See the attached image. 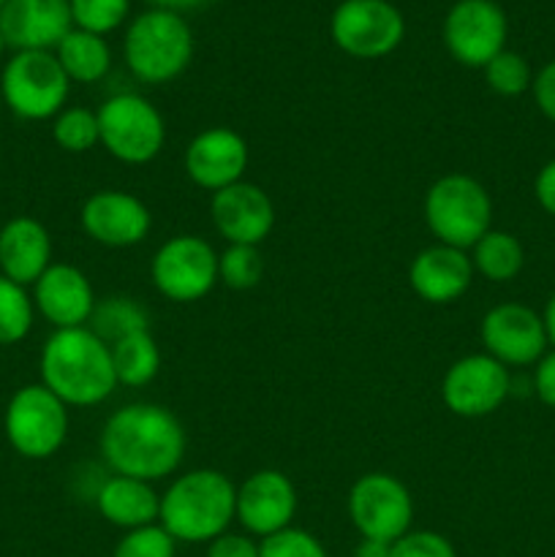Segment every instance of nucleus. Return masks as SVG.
Segmentation results:
<instances>
[{
	"instance_id": "f257e3e1",
	"label": "nucleus",
	"mask_w": 555,
	"mask_h": 557,
	"mask_svg": "<svg viewBox=\"0 0 555 557\" xmlns=\"http://www.w3.org/2000/svg\"><path fill=\"white\" fill-rule=\"evenodd\" d=\"M101 455L118 476L158 482L177 471L185 457V430L169 408L134 403L107 419Z\"/></svg>"
},
{
	"instance_id": "f03ea898",
	"label": "nucleus",
	"mask_w": 555,
	"mask_h": 557,
	"mask_svg": "<svg viewBox=\"0 0 555 557\" xmlns=\"http://www.w3.org/2000/svg\"><path fill=\"white\" fill-rule=\"evenodd\" d=\"M41 384L65 406H98L118 386L112 351L90 326L54 330L41 351Z\"/></svg>"
},
{
	"instance_id": "7ed1b4c3",
	"label": "nucleus",
	"mask_w": 555,
	"mask_h": 557,
	"mask_svg": "<svg viewBox=\"0 0 555 557\" xmlns=\"http://www.w3.org/2000/svg\"><path fill=\"white\" fill-rule=\"evenodd\" d=\"M237 517V490L221 471H190L161 498L158 525L185 544H205L226 533Z\"/></svg>"
},
{
	"instance_id": "20e7f679",
	"label": "nucleus",
	"mask_w": 555,
	"mask_h": 557,
	"mask_svg": "<svg viewBox=\"0 0 555 557\" xmlns=\"http://www.w3.org/2000/svg\"><path fill=\"white\" fill-rule=\"evenodd\" d=\"M125 63L145 85L172 82L194 58V33L183 14L150 9L136 16L125 30Z\"/></svg>"
},
{
	"instance_id": "39448f33",
	"label": "nucleus",
	"mask_w": 555,
	"mask_h": 557,
	"mask_svg": "<svg viewBox=\"0 0 555 557\" xmlns=\"http://www.w3.org/2000/svg\"><path fill=\"white\" fill-rule=\"evenodd\" d=\"M424 221L441 245L473 248L493 221V201L484 185L468 174H446L424 196Z\"/></svg>"
},
{
	"instance_id": "423d86ee",
	"label": "nucleus",
	"mask_w": 555,
	"mask_h": 557,
	"mask_svg": "<svg viewBox=\"0 0 555 557\" xmlns=\"http://www.w3.org/2000/svg\"><path fill=\"white\" fill-rule=\"evenodd\" d=\"M44 384H27L14 392L5 406L3 430L11 449L25 460H47L69 435V411Z\"/></svg>"
},
{
	"instance_id": "0eeeda50",
	"label": "nucleus",
	"mask_w": 555,
	"mask_h": 557,
	"mask_svg": "<svg viewBox=\"0 0 555 557\" xmlns=\"http://www.w3.org/2000/svg\"><path fill=\"white\" fill-rule=\"evenodd\" d=\"M69 87L71 79L52 52H16L0 76V98L22 120L58 117Z\"/></svg>"
},
{
	"instance_id": "6e6552de",
	"label": "nucleus",
	"mask_w": 555,
	"mask_h": 557,
	"mask_svg": "<svg viewBox=\"0 0 555 557\" xmlns=\"http://www.w3.org/2000/svg\"><path fill=\"white\" fill-rule=\"evenodd\" d=\"M101 145L123 163H147L161 152L166 125L161 112L136 92H120L98 109Z\"/></svg>"
},
{
	"instance_id": "1a4fd4ad",
	"label": "nucleus",
	"mask_w": 555,
	"mask_h": 557,
	"mask_svg": "<svg viewBox=\"0 0 555 557\" xmlns=\"http://www.w3.org/2000/svg\"><path fill=\"white\" fill-rule=\"evenodd\" d=\"M337 49L359 60H375L395 52L406 36L403 14L390 0H343L330 22Z\"/></svg>"
},
{
	"instance_id": "9d476101",
	"label": "nucleus",
	"mask_w": 555,
	"mask_h": 557,
	"mask_svg": "<svg viewBox=\"0 0 555 557\" xmlns=\"http://www.w3.org/2000/svg\"><path fill=\"white\" fill-rule=\"evenodd\" d=\"M348 515L359 536L392 544L411 531L414 500L400 479L368 473L348 493Z\"/></svg>"
},
{
	"instance_id": "9b49d317",
	"label": "nucleus",
	"mask_w": 555,
	"mask_h": 557,
	"mask_svg": "<svg viewBox=\"0 0 555 557\" xmlns=\"http://www.w3.org/2000/svg\"><path fill=\"white\" fill-rule=\"evenodd\" d=\"M152 283L172 302H196L207 297L218 281V253L207 239L180 234L163 243L152 256Z\"/></svg>"
},
{
	"instance_id": "f8f14e48",
	"label": "nucleus",
	"mask_w": 555,
	"mask_h": 557,
	"mask_svg": "<svg viewBox=\"0 0 555 557\" xmlns=\"http://www.w3.org/2000/svg\"><path fill=\"white\" fill-rule=\"evenodd\" d=\"M506 14L495 0H457L444 20V44L457 63L484 69L506 49Z\"/></svg>"
},
{
	"instance_id": "ddd939ff",
	"label": "nucleus",
	"mask_w": 555,
	"mask_h": 557,
	"mask_svg": "<svg viewBox=\"0 0 555 557\" xmlns=\"http://www.w3.org/2000/svg\"><path fill=\"white\" fill-rule=\"evenodd\" d=\"M511 392L509 368L493 359L490 354H471L462 357L446 370L441 381V397L452 413L466 419L490 417L504 406Z\"/></svg>"
},
{
	"instance_id": "4468645a",
	"label": "nucleus",
	"mask_w": 555,
	"mask_h": 557,
	"mask_svg": "<svg viewBox=\"0 0 555 557\" xmlns=\"http://www.w3.org/2000/svg\"><path fill=\"white\" fill-rule=\"evenodd\" d=\"M484 354L498 359L504 368L536 364L547 354V330L536 310L520 302H504L488 310L482 319Z\"/></svg>"
},
{
	"instance_id": "2eb2a0df",
	"label": "nucleus",
	"mask_w": 555,
	"mask_h": 557,
	"mask_svg": "<svg viewBox=\"0 0 555 557\" xmlns=\"http://www.w3.org/2000/svg\"><path fill=\"white\" fill-rule=\"evenodd\" d=\"M0 30L16 52H49L74 30L69 0H5Z\"/></svg>"
},
{
	"instance_id": "dca6fc26",
	"label": "nucleus",
	"mask_w": 555,
	"mask_h": 557,
	"mask_svg": "<svg viewBox=\"0 0 555 557\" xmlns=\"http://www.w3.org/2000/svg\"><path fill=\"white\" fill-rule=\"evenodd\" d=\"M297 490L281 471H256L237 490V520L254 536H272L292 528Z\"/></svg>"
},
{
	"instance_id": "f3484780",
	"label": "nucleus",
	"mask_w": 555,
	"mask_h": 557,
	"mask_svg": "<svg viewBox=\"0 0 555 557\" xmlns=\"http://www.w3.org/2000/svg\"><path fill=\"white\" fill-rule=\"evenodd\" d=\"M210 215L218 234L229 245H259L275 226V207L270 196L250 183H234L212 194Z\"/></svg>"
},
{
	"instance_id": "a211bd4d",
	"label": "nucleus",
	"mask_w": 555,
	"mask_h": 557,
	"mask_svg": "<svg viewBox=\"0 0 555 557\" xmlns=\"http://www.w3.org/2000/svg\"><path fill=\"white\" fill-rule=\"evenodd\" d=\"M152 215L141 199L125 190H98L82 207V228L107 248H131L147 237Z\"/></svg>"
},
{
	"instance_id": "6ab92c4d",
	"label": "nucleus",
	"mask_w": 555,
	"mask_h": 557,
	"mask_svg": "<svg viewBox=\"0 0 555 557\" xmlns=\"http://www.w3.org/2000/svg\"><path fill=\"white\" fill-rule=\"evenodd\" d=\"M248 166V145L232 128H207L185 150V172L199 188L218 190L239 183Z\"/></svg>"
},
{
	"instance_id": "aec40b11",
	"label": "nucleus",
	"mask_w": 555,
	"mask_h": 557,
	"mask_svg": "<svg viewBox=\"0 0 555 557\" xmlns=\"http://www.w3.org/2000/svg\"><path fill=\"white\" fill-rule=\"evenodd\" d=\"M33 305L54 330H74L90 321L96 294L85 272L71 264H52L33 283Z\"/></svg>"
},
{
	"instance_id": "412c9836",
	"label": "nucleus",
	"mask_w": 555,
	"mask_h": 557,
	"mask_svg": "<svg viewBox=\"0 0 555 557\" xmlns=\"http://www.w3.org/2000/svg\"><path fill=\"white\" fill-rule=\"evenodd\" d=\"M52 267V237L36 218L16 215L0 228V275L33 286Z\"/></svg>"
},
{
	"instance_id": "4be33fe9",
	"label": "nucleus",
	"mask_w": 555,
	"mask_h": 557,
	"mask_svg": "<svg viewBox=\"0 0 555 557\" xmlns=\"http://www.w3.org/2000/svg\"><path fill=\"white\" fill-rule=\"evenodd\" d=\"M408 281L424 302L446 305L468 292L473 281V264L466 250L439 243L417 253L408 270Z\"/></svg>"
},
{
	"instance_id": "5701e85b",
	"label": "nucleus",
	"mask_w": 555,
	"mask_h": 557,
	"mask_svg": "<svg viewBox=\"0 0 555 557\" xmlns=\"http://www.w3.org/2000/svg\"><path fill=\"white\" fill-rule=\"evenodd\" d=\"M96 506L101 517L123 531H136V528L156 525L161 515V498L150 482L131 476H109L96 493Z\"/></svg>"
},
{
	"instance_id": "b1692460",
	"label": "nucleus",
	"mask_w": 555,
	"mask_h": 557,
	"mask_svg": "<svg viewBox=\"0 0 555 557\" xmlns=\"http://www.w3.org/2000/svg\"><path fill=\"white\" fill-rule=\"evenodd\" d=\"M54 54H58L65 76H69L71 82H82V85L103 79V74H107L109 65H112V52H109L103 36L79 30V27H74V30L58 44V52Z\"/></svg>"
},
{
	"instance_id": "393cba45",
	"label": "nucleus",
	"mask_w": 555,
	"mask_h": 557,
	"mask_svg": "<svg viewBox=\"0 0 555 557\" xmlns=\"http://www.w3.org/2000/svg\"><path fill=\"white\" fill-rule=\"evenodd\" d=\"M471 264L479 275L488 281L506 283L511 277L520 275L522 264H526V250H522L520 239L509 232H498L490 228L477 245H473Z\"/></svg>"
},
{
	"instance_id": "a878e982",
	"label": "nucleus",
	"mask_w": 555,
	"mask_h": 557,
	"mask_svg": "<svg viewBox=\"0 0 555 557\" xmlns=\"http://www.w3.org/2000/svg\"><path fill=\"white\" fill-rule=\"evenodd\" d=\"M87 324L107 346H114V343L125 341L131 335L150 332V315H147V310L136 299L107 297L96 302Z\"/></svg>"
},
{
	"instance_id": "bb28decb",
	"label": "nucleus",
	"mask_w": 555,
	"mask_h": 557,
	"mask_svg": "<svg viewBox=\"0 0 555 557\" xmlns=\"http://www.w3.org/2000/svg\"><path fill=\"white\" fill-rule=\"evenodd\" d=\"M112 351V364L114 375H118V384L125 386H145L161 370V351H158V343L152 341L150 332H139V335H131L125 341L109 346Z\"/></svg>"
},
{
	"instance_id": "cd10ccee",
	"label": "nucleus",
	"mask_w": 555,
	"mask_h": 557,
	"mask_svg": "<svg viewBox=\"0 0 555 557\" xmlns=\"http://www.w3.org/2000/svg\"><path fill=\"white\" fill-rule=\"evenodd\" d=\"M36 305L27 297L25 286L0 275V346H14L25 341L33 326Z\"/></svg>"
},
{
	"instance_id": "c85d7f7f",
	"label": "nucleus",
	"mask_w": 555,
	"mask_h": 557,
	"mask_svg": "<svg viewBox=\"0 0 555 557\" xmlns=\"http://www.w3.org/2000/svg\"><path fill=\"white\" fill-rule=\"evenodd\" d=\"M52 139L63 147L65 152H87L101 141L98 131V114L90 109L71 107L54 117Z\"/></svg>"
},
{
	"instance_id": "c756f323",
	"label": "nucleus",
	"mask_w": 555,
	"mask_h": 557,
	"mask_svg": "<svg viewBox=\"0 0 555 557\" xmlns=\"http://www.w3.org/2000/svg\"><path fill=\"white\" fill-rule=\"evenodd\" d=\"M484 82L493 92L506 98H515L522 96L526 90H531L533 85V74H531V65L522 54L509 52L504 49L501 54H495L488 65H484Z\"/></svg>"
},
{
	"instance_id": "7c9ffc66",
	"label": "nucleus",
	"mask_w": 555,
	"mask_h": 557,
	"mask_svg": "<svg viewBox=\"0 0 555 557\" xmlns=\"http://www.w3.org/2000/svg\"><path fill=\"white\" fill-rule=\"evenodd\" d=\"M69 5L74 27L96 33V36H107L123 25L131 0H69Z\"/></svg>"
},
{
	"instance_id": "2f4dec72",
	"label": "nucleus",
	"mask_w": 555,
	"mask_h": 557,
	"mask_svg": "<svg viewBox=\"0 0 555 557\" xmlns=\"http://www.w3.org/2000/svg\"><path fill=\"white\" fill-rule=\"evenodd\" d=\"M261 256L256 245H229L221 256H218V277L226 283L234 292H248L261 281Z\"/></svg>"
},
{
	"instance_id": "473e14b6",
	"label": "nucleus",
	"mask_w": 555,
	"mask_h": 557,
	"mask_svg": "<svg viewBox=\"0 0 555 557\" xmlns=\"http://www.w3.org/2000/svg\"><path fill=\"white\" fill-rule=\"evenodd\" d=\"M174 547L177 542L156 522V525L125 531L112 557H174Z\"/></svg>"
},
{
	"instance_id": "72a5a7b5",
	"label": "nucleus",
	"mask_w": 555,
	"mask_h": 557,
	"mask_svg": "<svg viewBox=\"0 0 555 557\" xmlns=\"http://www.w3.org/2000/svg\"><path fill=\"white\" fill-rule=\"evenodd\" d=\"M259 557H326V549L313 533L286 528V531L261 539Z\"/></svg>"
},
{
	"instance_id": "f704fd0d",
	"label": "nucleus",
	"mask_w": 555,
	"mask_h": 557,
	"mask_svg": "<svg viewBox=\"0 0 555 557\" xmlns=\"http://www.w3.org/2000/svg\"><path fill=\"white\" fill-rule=\"evenodd\" d=\"M392 557H457L446 536L435 531H408L392 542Z\"/></svg>"
},
{
	"instance_id": "c9c22d12",
	"label": "nucleus",
	"mask_w": 555,
	"mask_h": 557,
	"mask_svg": "<svg viewBox=\"0 0 555 557\" xmlns=\"http://www.w3.org/2000/svg\"><path fill=\"white\" fill-rule=\"evenodd\" d=\"M207 557H259V544L239 533H221L207 547Z\"/></svg>"
},
{
	"instance_id": "e433bc0d",
	"label": "nucleus",
	"mask_w": 555,
	"mask_h": 557,
	"mask_svg": "<svg viewBox=\"0 0 555 557\" xmlns=\"http://www.w3.org/2000/svg\"><path fill=\"white\" fill-rule=\"evenodd\" d=\"M533 101H536L539 112L555 123V60H550L536 76H533Z\"/></svg>"
},
{
	"instance_id": "4c0bfd02",
	"label": "nucleus",
	"mask_w": 555,
	"mask_h": 557,
	"mask_svg": "<svg viewBox=\"0 0 555 557\" xmlns=\"http://www.w3.org/2000/svg\"><path fill=\"white\" fill-rule=\"evenodd\" d=\"M533 392L544 406L555 408V348L544 354L533 370Z\"/></svg>"
},
{
	"instance_id": "58836bf2",
	"label": "nucleus",
	"mask_w": 555,
	"mask_h": 557,
	"mask_svg": "<svg viewBox=\"0 0 555 557\" xmlns=\"http://www.w3.org/2000/svg\"><path fill=\"white\" fill-rule=\"evenodd\" d=\"M533 194H536L539 207H542L547 215L555 218V158L539 169L536 183H533Z\"/></svg>"
},
{
	"instance_id": "ea45409f",
	"label": "nucleus",
	"mask_w": 555,
	"mask_h": 557,
	"mask_svg": "<svg viewBox=\"0 0 555 557\" xmlns=\"http://www.w3.org/2000/svg\"><path fill=\"white\" fill-rule=\"evenodd\" d=\"M354 557H392V544L375 542V539H362L354 549Z\"/></svg>"
},
{
	"instance_id": "a19ab883",
	"label": "nucleus",
	"mask_w": 555,
	"mask_h": 557,
	"mask_svg": "<svg viewBox=\"0 0 555 557\" xmlns=\"http://www.w3.org/2000/svg\"><path fill=\"white\" fill-rule=\"evenodd\" d=\"M156 9H163V11H174V14H183V11H194V9H201V5H207L210 0H150Z\"/></svg>"
},
{
	"instance_id": "79ce46f5",
	"label": "nucleus",
	"mask_w": 555,
	"mask_h": 557,
	"mask_svg": "<svg viewBox=\"0 0 555 557\" xmlns=\"http://www.w3.org/2000/svg\"><path fill=\"white\" fill-rule=\"evenodd\" d=\"M542 321H544V330H547V341H550V346L555 348V294H553V297L547 299V305H544Z\"/></svg>"
},
{
	"instance_id": "37998d69",
	"label": "nucleus",
	"mask_w": 555,
	"mask_h": 557,
	"mask_svg": "<svg viewBox=\"0 0 555 557\" xmlns=\"http://www.w3.org/2000/svg\"><path fill=\"white\" fill-rule=\"evenodd\" d=\"M5 49H9V44H5V38H3V30H0V58H3V52Z\"/></svg>"
},
{
	"instance_id": "c03bdc74",
	"label": "nucleus",
	"mask_w": 555,
	"mask_h": 557,
	"mask_svg": "<svg viewBox=\"0 0 555 557\" xmlns=\"http://www.w3.org/2000/svg\"><path fill=\"white\" fill-rule=\"evenodd\" d=\"M3 5H5V0H0V9H3Z\"/></svg>"
}]
</instances>
